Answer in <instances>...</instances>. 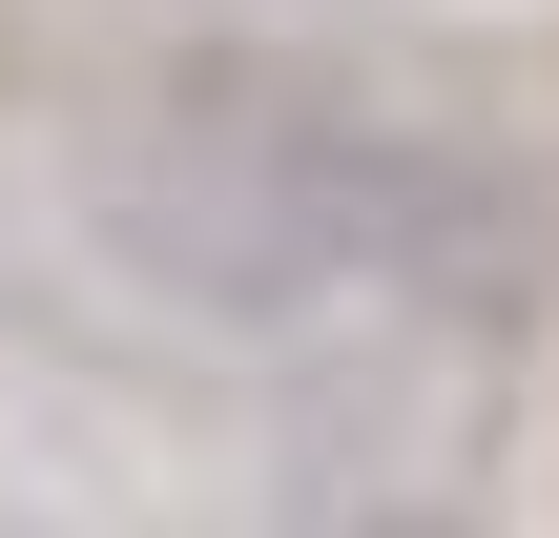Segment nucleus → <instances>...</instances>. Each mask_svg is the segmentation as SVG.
<instances>
[{
    "mask_svg": "<svg viewBox=\"0 0 559 538\" xmlns=\"http://www.w3.org/2000/svg\"><path fill=\"white\" fill-rule=\"evenodd\" d=\"M83 249L207 332H290V311H539L559 228L436 124H394L373 83L290 62V41H187L166 83H124V124L83 145Z\"/></svg>",
    "mask_w": 559,
    "mask_h": 538,
    "instance_id": "nucleus-1",
    "label": "nucleus"
},
{
    "mask_svg": "<svg viewBox=\"0 0 559 538\" xmlns=\"http://www.w3.org/2000/svg\"><path fill=\"white\" fill-rule=\"evenodd\" d=\"M290 538H456V518H415V498H332V518H290Z\"/></svg>",
    "mask_w": 559,
    "mask_h": 538,
    "instance_id": "nucleus-2",
    "label": "nucleus"
}]
</instances>
